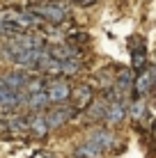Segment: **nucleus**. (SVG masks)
I'll return each mask as SVG.
<instances>
[{"label": "nucleus", "mask_w": 156, "mask_h": 158, "mask_svg": "<svg viewBox=\"0 0 156 158\" xmlns=\"http://www.w3.org/2000/svg\"><path fill=\"white\" fill-rule=\"evenodd\" d=\"M87 140H92L94 144H99L101 151H108L110 147H112V142H115L112 133H108V131H103V128H99V131H94V133H90Z\"/></svg>", "instance_id": "423d86ee"}, {"label": "nucleus", "mask_w": 156, "mask_h": 158, "mask_svg": "<svg viewBox=\"0 0 156 158\" xmlns=\"http://www.w3.org/2000/svg\"><path fill=\"white\" fill-rule=\"evenodd\" d=\"M154 83H156V69H147V71L138 78V83H136L138 94H147V92L154 87Z\"/></svg>", "instance_id": "6e6552de"}, {"label": "nucleus", "mask_w": 156, "mask_h": 158, "mask_svg": "<svg viewBox=\"0 0 156 158\" xmlns=\"http://www.w3.org/2000/svg\"><path fill=\"white\" fill-rule=\"evenodd\" d=\"M46 117V124L48 128H55V126H62V124H67L69 119H71V110H57V112H48Z\"/></svg>", "instance_id": "9d476101"}, {"label": "nucleus", "mask_w": 156, "mask_h": 158, "mask_svg": "<svg viewBox=\"0 0 156 158\" xmlns=\"http://www.w3.org/2000/svg\"><path fill=\"white\" fill-rule=\"evenodd\" d=\"M106 122L108 124H120L122 119L126 117V106L124 103H110V106H106Z\"/></svg>", "instance_id": "39448f33"}, {"label": "nucleus", "mask_w": 156, "mask_h": 158, "mask_svg": "<svg viewBox=\"0 0 156 158\" xmlns=\"http://www.w3.org/2000/svg\"><path fill=\"white\" fill-rule=\"evenodd\" d=\"M131 80H133V76H131L129 69H126V71H122V73H120V83H117V89H120V92H126L129 87H131Z\"/></svg>", "instance_id": "ddd939ff"}, {"label": "nucleus", "mask_w": 156, "mask_h": 158, "mask_svg": "<svg viewBox=\"0 0 156 158\" xmlns=\"http://www.w3.org/2000/svg\"><path fill=\"white\" fill-rule=\"evenodd\" d=\"M30 80H32V78H30L25 71H9V73H5L2 78H0V85L9 87V89L21 92V89H25V85H28Z\"/></svg>", "instance_id": "7ed1b4c3"}, {"label": "nucleus", "mask_w": 156, "mask_h": 158, "mask_svg": "<svg viewBox=\"0 0 156 158\" xmlns=\"http://www.w3.org/2000/svg\"><path fill=\"white\" fill-rule=\"evenodd\" d=\"M145 115V103H133V108H131V117L133 119H140Z\"/></svg>", "instance_id": "4468645a"}, {"label": "nucleus", "mask_w": 156, "mask_h": 158, "mask_svg": "<svg viewBox=\"0 0 156 158\" xmlns=\"http://www.w3.org/2000/svg\"><path fill=\"white\" fill-rule=\"evenodd\" d=\"M23 103L28 108H32V110H41V108L51 106V101H48V96H46V89L44 92H35V94H28L23 99Z\"/></svg>", "instance_id": "0eeeda50"}, {"label": "nucleus", "mask_w": 156, "mask_h": 158, "mask_svg": "<svg viewBox=\"0 0 156 158\" xmlns=\"http://www.w3.org/2000/svg\"><path fill=\"white\" fill-rule=\"evenodd\" d=\"M28 128L32 131V133H37V135H46L48 131V124H46V117L44 115H37V117H32V119H28Z\"/></svg>", "instance_id": "9b49d317"}, {"label": "nucleus", "mask_w": 156, "mask_h": 158, "mask_svg": "<svg viewBox=\"0 0 156 158\" xmlns=\"http://www.w3.org/2000/svg\"><path fill=\"white\" fill-rule=\"evenodd\" d=\"M51 57L55 60H78V51L76 48H69V46H60V48H51Z\"/></svg>", "instance_id": "f8f14e48"}, {"label": "nucleus", "mask_w": 156, "mask_h": 158, "mask_svg": "<svg viewBox=\"0 0 156 158\" xmlns=\"http://www.w3.org/2000/svg\"><path fill=\"white\" fill-rule=\"evenodd\" d=\"M90 96H92V92L87 89V87H83V89H78V99H80V103H90Z\"/></svg>", "instance_id": "2eb2a0df"}, {"label": "nucleus", "mask_w": 156, "mask_h": 158, "mask_svg": "<svg viewBox=\"0 0 156 158\" xmlns=\"http://www.w3.org/2000/svg\"><path fill=\"white\" fill-rule=\"evenodd\" d=\"M101 154H103V151H101V147L94 144L92 140H85V142L76 149V156H78V158H99Z\"/></svg>", "instance_id": "1a4fd4ad"}, {"label": "nucleus", "mask_w": 156, "mask_h": 158, "mask_svg": "<svg viewBox=\"0 0 156 158\" xmlns=\"http://www.w3.org/2000/svg\"><path fill=\"white\" fill-rule=\"evenodd\" d=\"M74 2H78V5H92V2H96V0H74Z\"/></svg>", "instance_id": "dca6fc26"}, {"label": "nucleus", "mask_w": 156, "mask_h": 158, "mask_svg": "<svg viewBox=\"0 0 156 158\" xmlns=\"http://www.w3.org/2000/svg\"><path fill=\"white\" fill-rule=\"evenodd\" d=\"M23 99H25V96L21 94V92L0 85V108H16V106L23 103Z\"/></svg>", "instance_id": "20e7f679"}, {"label": "nucleus", "mask_w": 156, "mask_h": 158, "mask_svg": "<svg viewBox=\"0 0 156 158\" xmlns=\"http://www.w3.org/2000/svg\"><path fill=\"white\" fill-rule=\"evenodd\" d=\"M46 96H48L51 103H62V101H67L69 96H71V87H69V83H64V80L48 83L46 85Z\"/></svg>", "instance_id": "f257e3e1"}, {"label": "nucleus", "mask_w": 156, "mask_h": 158, "mask_svg": "<svg viewBox=\"0 0 156 158\" xmlns=\"http://www.w3.org/2000/svg\"><path fill=\"white\" fill-rule=\"evenodd\" d=\"M37 16L51 21V23H62L69 16V9L64 7V5H44V7L37 9Z\"/></svg>", "instance_id": "f03ea898"}]
</instances>
